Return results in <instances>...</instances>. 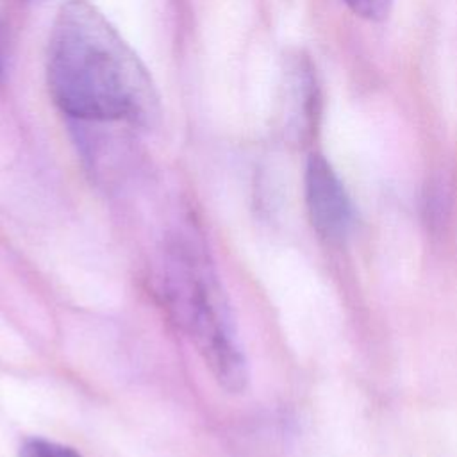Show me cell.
<instances>
[{"mask_svg":"<svg viewBox=\"0 0 457 457\" xmlns=\"http://www.w3.org/2000/svg\"><path fill=\"white\" fill-rule=\"evenodd\" d=\"M54 104L86 121L148 125L159 114L154 82L109 20L87 0H64L48 37Z\"/></svg>","mask_w":457,"mask_h":457,"instance_id":"1","label":"cell"},{"mask_svg":"<svg viewBox=\"0 0 457 457\" xmlns=\"http://www.w3.org/2000/svg\"><path fill=\"white\" fill-rule=\"evenodd\" d=\"M162 291L170 312L216 382L230 393L243 391L248 382L245 352L218 273L198 243L179 237L166 246Z\"/></svg>","mask_w":457,"mask_h":457,"instance_id":"2","label":"cell"},{"mask_svg":"<svg viewBox=\"0 0 457 457\" xmlns=\"http://www.w3.org/2000/svg\"><path fill=\"white\" fill-rule=\"evenodd\" d=\"M303 186L314 230L325 241H341L352 225V204L334 168L321 154L309 157Z\"/></svg>","mask_w":457,"mask_h":457,"instance_id":"3","label":"cell"},{"mask_svg":"<svg viewBox=\"0 0 457 457\" xmlns=\"http://www.w3.org/2000/svg\"><path fill=\"white\" fill-rule=\"evenodd\" d=\"M286 121L300 139L316 130L320 116V89L307 57H295L286 70Z\"/></svg>","mask_w":457,"mask_h":457,"instance_id":"4","label":"cell"},{"mask_svg":"<svg viewBox=\"0 0 457 457\" xmlns=\"http://www.w3.org/2000/svg\"><path fill=\"white\" fill-rule=\"evenodd\" d=\"M20 457H82L75 448L48 441L45 437H29L20 446Z\"/></svg>","mask_w":457,"mask_h":457,"instance_id":"5","label":"cell"},{"mask_svg":"<svg viewBox=\"0 0 457 457\" xmlns=\"http://www.w3.org/2000/svg\"><path fill=\"white\" fill-rule=\"evenodd\" d=\"M348 7L361 18L380 21L391 12L395 0H345Z\"/></svg>","mask_w":457,"mask_h":457,"instance_id":"6","label":"cell"},{"mask_svg":"<svg viewBox=\"0 0 457 457\" xmlns=\"http://www.w3.org/2000/svg\"><path fill=\"white\" fill-rule=\"evenodd\" d=\"M0 48H2V30H0Z\"/></svg>","mask_w":457,"mask_h":457,"instance_id":"7","label":"cell"}]
</instances>
